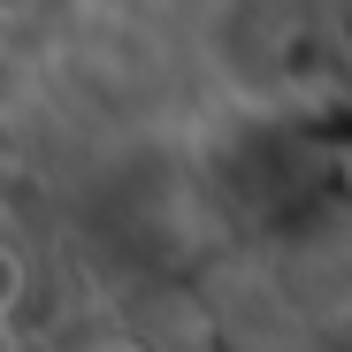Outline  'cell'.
<instances>
[{"label": "cell", "mask_w": 352, "mask_h": 352, "mask_svg": "<svg viewBox=\"0 0 352 352\" xmlns=\"http://www.w3.org/2000/svg\"><path fill=\"white\" fill-rule=\"evenodd\" d=\"M16 299H23V261H16L8 245H0V314H8Z\"/></svg>", "instance_id": "1"}, {"label": "cell", "mask_w": 352, "mask_h": 352, "mask_svg": "<svg viewBox=\"0 0 352 352\" xmlns=\"http://www.w3.org/2000/svg\"><path fill=\"white\" fill-rule=\"evenodd\" d=\"M85 352H146V344H138V337H92Z\"/></svg>", "instance_id": "2"}]
</instances>
